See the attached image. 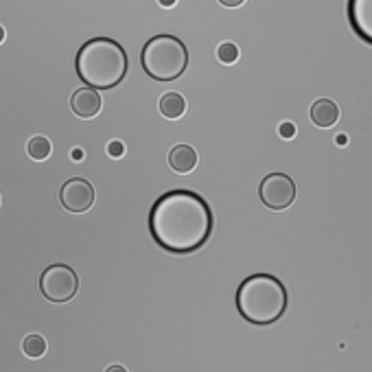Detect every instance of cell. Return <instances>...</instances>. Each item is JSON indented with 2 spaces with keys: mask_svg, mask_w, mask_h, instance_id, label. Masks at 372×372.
Returning <instances> with one entry per match:
<instances>
[{
  "mask_svg": "<svg viewBox=\"0 0 372 372\" xmlns=\"http://www.w3.org/2000/svg\"><path fill=\"white\" fill-rule=\"evenodd\" d=\"M213 210L195 191L175 188L160 195L149 213V232L171 254H191L213 235Z\"/></svg>",
  "mask_w": 372,
  "mask_h": 372,
  "instance_id": "obj_1",
  "label": "cell"
},
{
  "mask_svg": "<svg viewBox=\"0 0 372 372\" xmlns=\"http://www.w3.org/2000/svg\"><path fill=\"white\" fill-rule=\"evenodd\" d=\"M346 15L352 34L372 46V0H348Z\"/></svg>",
  "mask_w": 372,
  "mask_h": 372,
  "instance_id": "obj_8",
  "label": "cell"
},
{
  "mask_svg": "<svg viewBox=\"0 0 372 372\" xmlns=\"http://www.w3.org/2000/svg\"><path fill=\"white\" fill-rule=\"evenodd\" d=\"M278 134H281L283 138H294V136H296V125H294V123H289V121L281 123Z\"/></svg>",
  "mask_w": 372,
  "mask_h": 372,
  "instance_id": "obj_17",
  "label": "cell"
},
{
  "mask_svg": "<svg viewBox=\"0 0 372 372\" xmlns=\"http://www.w3.org/2000/svg\"><path fill=\"white\" fill-rule=\"evenodd\" d=\"M219 3L223 5V7H241L246 3V0H219Z\"/></svg>",
  "mask_w": 372,
  "mask_h": 372,
  "instance_id": "obj_18",
  "label": "cell"
},
{
  "mask_svg": "<svg viewBox=\"0 0 372 372\" xmlns=\"http://www.w3.org/2000/svg\"><path fill=\"white\" fill-rule=\"evenodd\" d=\"M217 57H219L221 64H235V61L239 59V48H237V44L223 42V44L217 48Z\"/></svg>",
  "mask_w": 372,
  "mask_h": 372,
  "instance_id": "obj_15",
  "label": "cell"
},
{
  "mask_svg": "<svg viewBox=\"0 0 372 372\" xmlns=\"http://www.w3.org/2000/svg\"><path fill=\"white\" fill-rule=\"evenodd\" d=\"M105 372H127V370H125L123 366H110V368H107Z\"/></svg>",
  "mask_w": 372,
  "mask_h": 372,
  "instance_id": "obj_22",
  "label": "cell"
},
{
  "mask_svg": "<svg viewBox=\"0 0 372 372\" xmlns=\"http://www.w3.org/2000/svg\"><path fill=\"white\" fill-rule=\"evenodd\" d=\"M59 202L68 213H88L94 204V186L84 177H70L59 191Z\"/></svg>",
  "mask_w": 372,
  "mask_h": 372,
  "instance_id": "obj_7",
  "label": "cell"
},
{
  "mask_svg": "<svg viewBox=\"0 0 372 372\" xmlns=\"http://www.w3.org/2000/svg\"><path fill=\"white\" fill-rule=\"evenodd\" d=\"M70 158L75 160V163H82V158H84V151H82V149H73V151H70Z\"/></svg>",
  "mask_w": 372,
  "mask_h": 372,
  "instance_id": "obj_19",
  "label": "cell"
},
{
  "mask_svg": "<svg viewBox=\"0 0 372 372\" xmlns=\"http://www.w3.org/2000/svg\"><path fill=\"white\" fill-rule=\"evenodd\" d=\"M140 64L144 73L156 82H173V79L182 77L188 66L186 44L169 34L154 36L142 46Z\"/></svg>",
  "mask_w": 372,
  "mask_h": 372,
  "instance_id": "obj_4",
  "label": "cell"
},
{
  "mask_svg": "<svg viewBox=\"0 0 372 372\" xmlns=\"http://www.w3.org/2000/svg\"><path fill=\"white\" fill-rule=\"evenodd\" d=\"M27 151H29V156L34 158V160L42 163V160H46L48 156L53 154V144H51V140L44 138V136H34V138L29 140V144H27Z\"/></svg>",
  "mask_w": 372,
  "mask_h": 372,
  "instance_id": "obj_13",
  "label": "cell"
},
{
  "mask_svg": "<svg viewBox=\"0 0 372 372\" xmlns=\"http://www.w3.org/2000/svg\"><path fill=\"white\" fill-rule=\"evenodd\" d=\"M40 291L46 300L51 302H68L79 291L77 271L64 263H55L46 267L40 276Z\"/></svg>",
  "mask_w": 372,
  "mask_h": 372,
  "instance_id": "obj_5",
  "label": "cell"
},
{
  "mask_svg": "<svg viewBox=\"0 0 372 372\" xmlns=\"http://www.w3.org/2000/svg\"><path fill=\"white\" fill-rule=\"evenodd\" d=\"M175 3H177V0H158L160 7H173Z\"/></svg>",
  "mask_w": 372,
  "mask_h": 372,
  "instance_id": "obj_21",
  "label": "cell"
},
{
  "mask_svg": "<svg viewBox=\"0 0 372 372\" xmlns=\"http://www.w3.org/2000/svg\"><path fill=\"white\" fill-rule=\"evenodd\" d=\"M309 114H311L313 125H318L322 129H329V127H333L339 121V107L331 99H320V101H315L311 105Z\"/></svg>",
  "mask_w": 372,
  "mask_h": 372,
  "instance_id": "obj_11",
  "label": "cell"
},
{
  "mask_svg": "<svg viewBox=\"0 0 372 372\" xmlns=\"http://www.w3.org/2000/svg\"><path fill=\"white\" fill-rule=\"evenodd\" d=\"M5 42V29H3V24H0V44Z\"/></svg>",
  "mask_w": 372,
  "mask_h": 372,
  "instance_id": "obj_23",
  "label": "cell"
},
{
  "mask_svg": "<svg viewBox=\"0 0 372 372\" xmlns=\"http://www.w3.org/2000/svg\"><path fill=\"white\" fill-rule=\"evenodd\" d=\"M160 107V114H163L165 119L169 121H175V119H180L184 112H186V101H184V96L182 94H177V92H167L163 99H160L158 103Z\"/></svg>",
  "mask_w": 372,
  "mask_h": 372,
  "instance_id": "obj_12",
  "label": "cell"
},
{
  "mask_svg": "<svg viewBox=\"0 0 372 372\" xmlns=\"http://www.w3.org/2000/svg\"><path fill=\"white\" fill-rule=\"evenodd\" d=\"M107 154H110L112 158H121V156L125 154V144H123L121 140H112V142L107 144Z\"/></svg>",
  "mask_w": 372,
  "mask_h": 372,
  "instance_id": "obj_16",
  "label": "cell"
},
{
  "mask_svg": "<svg viewBox=\"0 0 372 372\" xmlns=\"http://www.w3.org/2000/svg\"><path fill=\"white\" fill-rule=\"evenodd\" d=\"M169 167L175 173H191L198 167V151L191 144H175L169 154Z\"/></svg>",
  "mask_w": 372,
  "mask_h": 372,
  "instance_id": "obj_10",
  "label": "cell"
},
{
  "mask_svg": "<svg viewBox=\"0 0 372 372\" xmlns=\"http://www.w3.org/2000/svg\"><path fill=\"white\" fill-rule=\"evenodd\" d=\"M337 144H339V147H346V144H348V136H346V134H339V136H337Z\"/></svg>",
  "mask_w": 372,
  "mask_h": 372,
  "instance_id": "obj_20",
  "label": "cell"
},
{
  "mask_svg": "<svg viewBox=\"0 0 372 372\" xmlns=\"http://www.w3.org/2000/svg\"><path fill=\"white\" fill-rule=\"evenodd\" d=\"M258 198L269 210H285L296 202V182L287 173H269L258 186Z\"/></svg>",
  "mask_w": 372,
  "mask_h": 372,
  "instance_id": "obj_6",
  "label": "cell"
},
{
  "mask_svg": "<svg viewBox=\"0 0 372 372\" xmlns=\"http://www.w3.org/2000/svg\"><path fill=\"white\" fill-rule=\"evenodd\" d=\"M22 352L31 359H40L42 355L46 352V339L42 335H38V333L27 335L24 342H22Z\"/></svg>",
  "mask_w": 372,
  "mask_h": 372,
  "instance_id": "obj_14",
  "label": "cell"
},
{
  "mask_svg": "<svg viewBox=\"0 0 372 372\" xmlns=\"http://www.w3.org/2000/svg\"><path fill=\"white\" fill-rule=\"evenodd\" d=\"M75 70L86 86L94 90H112L127 75V53L117 40L92 38L77 51Z\"/></svg>",
  "mask_w": 372,
  "mask_h": 372,
  "instance_id": "obj_2",
  "label": "cell"
},
{
  "mask_svg": "<svg viewBox=\"0 0 372 372\" xmlns=\"http://www.w3.org/2000/svg\"><path fill=\"white\" fill-rule=\"evenodd\" d=\"M289 304L285 285L271 274H252L237 289V309L254 327H269L278 322Z\"/></svg>",
  "mask_w": 372,
  "mask_h": 372,
  "instance_id": "obj_3",
  "label": "cell"
},
{
  "mask_svg": "<svg viewBox=\"0 0 372 372\" xmlns=\"http://www.w3.org/2000/svg\"><path fill=\"white\" fill-rule=\"evenodd\" d=\"M101 105H103V101H101L99 90H94L90 86L75 90L70 96V110L79 119H94L101 112Z\"/></svg>",
  "mask_w": 372,
  "mask_h": 372,
  "instance_id": "obj_9",
  "label": "cell"
}]
</instances>
